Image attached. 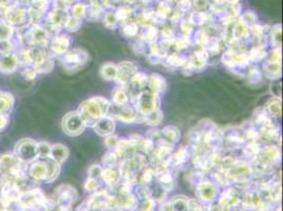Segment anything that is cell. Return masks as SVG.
I'll return each mask as SVG.
<instances>
[{
  "label": "cell",
  "mask_w": 283,
  "mask_h": 211,
  "mask_svg": "<svg viewBox=\"0 0 283 211\" xmlns=\"http://www.w3.org/2000/svg\"><path fill=\"white\" fill-rule=\"evenodd\" d=\"M111 102L102 96H95L79 106L78 113L83 118L86 127L93 128L98 120L108 115Z\"/></svg>",
  "instance_id": "6da1fadb"
},
{
  "label": "cell",
  "mask_w": 283,
  "mask_h": 211,
  "mask_svg": "<svg viewBox=\"0 0 283 211\" xmlns=\"http://www.w3.org/2000/svg\"><path fill=\"white\" fill-rule=\"evenodd\" d=\"M108 115L114 120H119L125 124L144 123V116L136 111L134 106H132L131 104L117 106L111 103Z\"/></svg>",
  "instance_id": "7a4b0ae2"
},
{
  "label": "cell",
  "mask_w": 283,
  "mask_h": 211,
  "mask_svg": "<svg viewBox=\"0 0 283 211\" xmlns=\"http://www.w3.org/2000/svg\"><path fill=\"white\" fill-rule=\"evenodd\" d=\"M132 106H134L136 111L144 116L152 111L160 109L161 96L152 93L148 89H146L139 95Z\"/></svg>",
  "instance_id": "3957f363"
},
{
  "label": "cell",
  "mask_w": 283,
  "mask_h": 211,
  "mask_svg": "<svg viewBox=\"0 0 283 211\" xmlns=\"http://www.w3.org/2000/svg\"><path fill=\"white\" fill-rule=\"evenodd\" d=\"M222 132H223V145H222L223 150L226 151L239 150L243 147L244 144L246 143L241 127H228L222 130Z\"/></svg>",
  "instance_id": "277c9868"
},
{
  "label": "cell",
  "mask_w": 283,
  "mask_h": 211,
  "mask_svg": "<svg viewBox=\"0 0 283 211\" xmlns=\"http://www.w3.org/2000/svg\"><path fill=\"white\" fill-rule=\"evenodd\" d=\"M62 128L68 135L77 136L84 132L86 125L77 111L70 112L63 117Z\"/></svg>",
  "instance_id": "5b68a950"
},
{
  "label": "cell",
  "mask_w": 283,
  "mask_h": 211,
  "mask_svg": "<svg viewBox=\"0 0 283 211\" xmlns=\"http://www.w3.org/2000/svg\"><path fill=\"white\" fill-rule=\"evenodd\" d=\"M117 66V73L114 82L117 86L126 88L128 84L130 83L132 76L136 72H139L137 66L134 62L131 61H122L119 62Z\"/></svg>",
  "instance_id": "8992f818"
},
{
  "label": "cell",
  "mask_w": 283,
  "mask_h": 211,
  "mask_svg": "<svg viewBox=\"0 0 283 211\" xmlns=\"http://www.w3.org/2000/svg\"><path fill=\"white\" fill-rule=\"evenodd\" d=\"M89 60V54L83 49H75L68 52L63 57V62L69 67V70H77L84 67Z\"/></svg>",
  "instance_id": "52a82bcc"
},
{
  "label": "cell",
  "mask_w": 283,
  "mask_h": 211,
  "mask_svg": "<svg viewBox=\"0 0 283 211\" xmlns=\"http://www.w3.org/2000/svg\"><path fill=\"white\" fill-rule=\"evenodd\" d=\"M197 194L200 200L204 202H213L216 200L218 193H219V187L213 181L204 177L197 186Z\"/></svg>",
  "instance_id": "ba28073f"
},
{
  "label": "cell",
  "mask_w": 283,
  "mask_h": 211,
  "mask_svg": "<svg viewBox=\"0 0 283 211\" xmlns=\"http://www.w3.org/2000/svg\"><path fill=\"white\" fill-rule=\"evenodd\" d=\"M115 120L109 115L104 116L98 120V123L95 124L93 127L94 131L96 134H99L100 136L106 137L110 134H113L115 131Z\"/></svg>",
  "instance_id": "9c48e42d"
},
{
  "label": "cell",
  "mask_w": 283,
  "mask_h": 211,
  "mask_svg": "<svg viewBox=\"0 0 283 211\" xmlns=\"http://www.w3.org/2000/svg\"><path fill=\"white\" fill-rule=\"evenodd\" d=\"M263 147V143L261 142H247L244 144L243 147L241 148L242 151V157L246 161L250 163V161H253L257 157L259 152L261 151Z\"/></svg>",
  "instance_id": "30bf717a"
},
{
  "label": "cell",
  "mask_w": 283,
  "mask_h": 211,
  "mask_svg": "<svg viewBox=\"0 0 283 211\" xmlns=\"http://www.w3.org/2000/svg\"><path fill=\"white\" fill-rule=\"evenodd\" d=\"M147 89L152 93L162 95L167 89V84L165 78L160 74H151L148 76V83H147Z\"/></svg>",
  "instance_id": "8fae6325"
},
{
  "label": "cell",
  "mask_w": 283,
  "mask_h": 211,
  "mask_svg": "<svg viewBox=\"0 0 283 211\" xmlns=\"http://www.w3.org/2000/svg\"><path fill=\"white\" fill-rule=\"evenodd\" d=\"M262 73L264 78H268L272 82L275 80H280L282 76L281 72V63H273L268 60L262 61Z\"/></svg>",
  "instance_id": "7c38bea8"
},
{
  "label": "cell",
  "mask_w": 283,
  "mask_h": 211,
  "mask_svg": "<svg viewBox=\"0 0 283 211\" xmlns=\"http://www.w3.org/2000/svg\"><path fill=\"white\" fill-rule=\"evenodd\" d=\"M101 180L108 185L109 187L113 188L122 180L120 172L117 167L115 168H103V172L101 175Z\"/></svg>",
  "instance_id": "4fadbf2b"
},
{
  "label": "cell",
  "mask_w": 283,
  "mask_h": 211,
  "mask_svg": "<svg viewBox=\"0 0 283 211\" xmlns=\"http://www.w3.org/2000/svg\"><path fill=\"white\" fill-rule=\"evenodd\" d=\"M4 15L6 20L10 23H18L25 20L27 16H29V13L22 10L18 5H10L6 6Z\"/></svg>",
  "instance_id": "5bb4252c"
},
{
  "label": "cell",
  "mask_w": 283,
  "mask_h": 211,
  "mask_svg": "<svg viewBox=\"0 0 283 211\" xmlns=\"http://www.w3.org/2000/svg\"><path fill=\"white\" fill-rule=\"evenodd\" d=\"M187 19L189 20V22L192 24L193 27L195 26L206 27L209 23H212L214 21L213 16L203 11H196V12L190 13Z\"/></svg>",
  "instance_id": "9a60e30c"
},
{
  "label": "cell",
  "mask_w": 283,
  "mask_h": 211,
  "mask_svg": "<svg viewBox=\"0 0 283 211\" xmlns=\"http://www.w3.org/2000/svg\"><path fill=\"white\" fill-rule=\"evenodd\" d=\"M225 47L226 46L220 36H209L208 42L204 47V49L209 54V56L212 55L216 56V55H220L224 51Z\"/></svg>",
  "instance_id": "2e32d148"
},
{
  "label": "cell",
  "mask_w": 283,
  "mask_h": 211,
  "mask_svg": "<svg viewBox=\"0 0 283 211\" xmlns=\"http://www.w3.org/2000/svg\"><path fill=\"white\" fill-rule=\"evenodd\" d=\"M186 62H187V55H184L179 52H173L167 55L163 63L170 69H177L183 68Z\"/></svg>",
  "instance_id": "e0dca14e"
},
{
  "label": "cell",
  "mask_w": 283,
  "mask_h": 211,
  "mask_svg": "<svg viewBox=\"0 0 283 211\" xmlns=\"http://www.w3.org/2000/svg\"><path fill=\"white\" fill-rule=\"evenodd\" d=\"M162 139L166 143L175 146L181 139V132L175 126H166L161 130Z\"/></svg>",
  "instance_id": "ac0fdd59"
},
{
  "label": "cell",
  "mask_w": 283,
  "mask_h": 211,
  "mask_svg": "<svg viewBox=\"0 0 283 211\" xmlns=\"http://www.w3.org/2000/svg\"><path fill=\"white\" fill-rule=\"evenodd\" d=\"M247 56L250 63H258L263 61L268 56V47L252 46L248 48Z\"/></svg>",
  "instance_id": "d6986e66"
},
{
  "label": "cell",
  "mask_w": 283,
  "mask_h": 211,
  "mask_svg": "<svg viewBox=\"0 0 283 211\" xmlns=\"http://www.w3.org/2000/svg\"><path fill=\"white\" fill-rule=\"evenodd\" d=\"M159 29L153 26V24H150V26L144 27V30L139 33L136 38L141 39L142 42H144L145 44L150 45L152 43H157L159 40Z\"/></svg>",
  "instance_id": "ffe728a7"
},
{
  "label": "cell",
  "mask_w": 283,
  "mask_h": 211,
  "mask_svg": "<svg viewBox=\"0 0 283 211\" xmlns=\"http://www.w3.org/2000/svg\"><path fill=\"white\" fill-rule=\"evenodd\" d=\"M245 77L247 79L248 85L255 86V87L261 85L262 82H263V79H264L263 73H262L261 69L257 66V64H256V66H255V64H254V66H250L247 69Z\"/></svg>",
  "instance_id": "44dd1931"
},
{
  "label": "cell",
  "mask_w": 283,
  "mask_h": 211,
  "mask_svg": "<svg viewBox=\"0 0 283 211\" xmlns=\"http://www.w3.org/2000/svg\"><path fill=\"white\" fill-rule=\"evenodd\" d=\"M265 111L268 112V114L274 118H277L281 116V99L279 97H271V99L266 103V105L263 107Z\"/></svg>",
  "instance_id": "7402d4cb"
},
{
  "label": "cell",
  "mask_w": 283,
  "mask_h": 211,
  "mask_svg": "<svg viewBox=\"0 0 283 211\" xmlns=\"http://www.w3.org/2000/svg\"><path fill=\"white\" fill-rule=\"evenodd\" d=\"M111 97L112 99L110 102L114 105L123 106V105L130 104V102H129V95L127 93L126 88L116 86L114 89H113Z\"/></svg>",
  "instance_id": "603a6c76"
},
{
  "label": "cell",
  "mask_w": 283,
  "mask_h": 211,
  "mask_svg": "<svg viewBox=\"0 0 283 211\" xmlns=\"http://www.w3.org/2000/svg\"><path fill=\"white\" fill-rule=\"evenodd\" d=\"M101 76L105 79L111 82V80H115L116 73H117V66L112 62H106L101 67Z\"/></svg>",
  "instance_id": "cb8c5ba5"
},
{
  "label": "cell",
  "mask_w": 283,
  "mask_h": 211,
  "mask_svg": "<svg viewBox=\"0 0 283 211\" xmlns=\"http://www.w3.org/2000/svg\"><path fill=\"white\" fill-rule=\"evenodd\" d=\"M120 26H122V29L120 30H122L123 35L127 38H136L140 33V26L137 24L136 21L130 20L120 24Z\"/></svg>",
  "instance_id": "d4e9b609"
},
{
  "label": "cell",
  "mask_w": 283,
  "mask_h": 211,
  "mask_svg": "<svg viewBox=\"0 0 283 211\" xmlns=\"http://www.w3.org/2000/svg\"><path fill=\"white\" fill-rule=\"evenodd\" d=\"M119 158L116 156V153L113 150H108L104 154L102 158V166L103 168H115L118 166Z\"/></svg>",
  "instance_id": "484cf974"
},
{
  "label": "cell",
  "mask_w": 283,
  "mask_h": 211,
  "mask_svg": "<svg viewBox=\"0 0 283 211\" xmlns=\"http://www.w3.org/2000/svg\"><path fill=\"white\" fill-rule=\"evenodd\" d=\"M208 38H209V35L206 33L203 29L195 31L191 35L192 46H196L197 48L204 49V47L206 46V44L208 42Z\"/></svg>",
  "instance_id": "4316f807"
},
{
  "label": "cell",
  "mask_w": 283,
  "mask_h": 211,
  "mask_svg": "<svg viewBox=\"0 0 283 211\" xmlns=\"http://www.w3.org/2000/svg\"><path fill=\"white\" fill-rule=\"evenodd\" d=\"M162 120H163V112L161 109L155 110L144 115V123L150 127H157L162 123Z\"/></svg>",
  "instance_id": "83f0119b"
},
{
  "label": "cell",
  "mask_w": 283,
  "mask_h": 211,
  "mask_svg": "<svg viewBox=\"0 0 283 211\" xmlns=\"http://www.w3.org/2000/svg\"><path fill=\"white\" fill-rule=\"evenodd\" d=\"M191 46H192L191 37L181 35V36H175L172 49L174 50V52H182L187 50V49H189Z\"/></svg>",
  "instance_id": "f1b7e54d"
},
{
  "label": "cell",
  "mask_w": 283,
  "mask_h": 211,
  "mask_svg": "<svg viewBox=\"0 0 283 211\" xmlns=\"http://www.w3.org/2000/svg\"><path fill=\"white\" fill-rule=\"evenodd\" d=\"M281 24H275L271 28V32L269 35V44L272 48H281Z\"/></svg>",
  "instance_id": "f546056e"
},
{
  "label": "cell",
  "mask_w": 283,
  "mask_h": 211,
  "mask_svg": "<svg viewBox=\"0 0 283 211\" xmlns=\"http://www.w3.org/2000/svg\"><path fill=\"white\" fill-rule=\"evenodd\" d=\"M114 14H115V17L119 21V23L123 24L125 22L131 20L132 16L134 15V11L129 6H122V7H118Z\"/></svg>",
  "instance_id": "4dcf8cb0"
},
{
  "label": "cell",
  "mask_w": 283,
  "mask_h": 211,
  "mask_svg": "<svg viewBox=\"0 0 283 211\" xmlns=\"http://www.w3.org/2000/svg\"><path fill=\"white\" fill-rule=\"evenodd\" d=\"M70 45V39L66 35H61L59 37H56L53 42V49L56 53L62 54L67 51V49Z\"/></svg>",
  "instance_id": "1f68e13d"
},
{
  "label": "cell",
  "mask_w": 283,
  "mask_h": 211,
  "mask_svg": "<svg viewBox=\"0 0 283 211\" xmlns=\"http://www.w3.org/2000/svg\"><path fill=\"white\" fill-rule=\"evenodd\" d=\"M51 153L56 163H62L68 158V149L62 145H55L51 149Z\"/></svg>",
  "instance_id": "d6a6232c"
},
{
  "label": "cell",
  "mask_w": 283,
  "mask_h": 211,
  "mask_svg": "<svg viewBox=\"0 0 283 211\" xmlns=\"http://www.w3.org/2000/svg\"><path fill=\"white\" fill-rule=\"evenodd\" d=\"M103 23L105 24V27L110 29V30H115L119 27V21L115 17L114 13H106L103 15Z\"/></svg>",
  "instance_id": "836d02e7"
},
{
  "label": "cell",
  "mask_w": 283,
  "mask_h": 211,
  "mask_svg": "<svg viewBox=\"0 0 283 211\" xmlns=\"http://www.w3.org/2000/svg\"><path fill=\"white\" fill-rule=\"evenodd\" d=\"M132 51L139 56H146L148 53V45L142 42L141 39L136 38L134 42L131 44Z\"/></svg>",
  "instance_id": "e575fe53"
},
{
  "label": "cell",
  "mask_w": 283,
  "mask_h": 211,
  "mask_svg": "<svg viewBox=\"0 0 283 211\" xmlns=\"http://www.w3.org/2000/svg\"><path fill=\"white\" fill-rule=\"evenodd\" d=\"M239 18L241 19V21L243 22L246 27L250 28V27H253L254 24L258 23V17H257V15L252 12V11H246L245 13H243L242 15L239 16Z\"/></svg>",
  "instance_id": "d590c367"
},
{
  "label": "cell",
  "mask_w": 283,
  "mask_h": 211,
  "mask_svg": "<svg viewBox=\"0 0 283 211\" xmlns=\"http://www.w3.org/2000/svg\"><path fill=\"white\" fill-rule=\"evenodd\" d=\"M264 60H268L273 63H281V48H272L270 51H268V56H266Z\"/></svg>",
  "instance_id": "8d00e7d4"
},
{
  "label": "cell",
  "mask_w": 283,
  "mask_h": 211,
  "mask_svg": "<svg viewBox=\"0 0 283 211\" xmlns=\"http://www.w3.org/2000/svg\"><path fill=\"white\" fill-rule=\"evenodd\" d=\"M179 27L181 29V32H182V35H185V36H189L191 37L192 33L195 32V30H193V27L192 24L189 22L188 19H182L181 22L179 23Z\"/></svg>",
  "instance_id": "74e56055"
},
{
  "label": "cell",
  "mask_w": 283,
  "mask_h": 211,
  "mask_svg": "<svg viewBox=\"0 0 283 211\" xmlns=\"http://www.w3.org/2000/svg\"><path fill=\"white\" fill-rule=\"evenodd\" d=\"M87 6L84 3H76L72 6V16L78 19H82L86 16Z\"/></svg>",
  "instance_id": "f35d334b"
},
{
  "label": "cell",
  "mask_w": 283,
  "mask_h": 211,
  "mask_svg": "<svg viewBox=\"0 0 283 211\" xmlns=\"http://www.w3.org/2000/svg\"><path fill=\"white\" fill-rule=\"evenodd\" d=\"M80 26H82V19L73 17V16H69L66 24H64V27L68 29V31H71V32L77 31L80 28Z\"/></svg>",
  "instance_id": "ab89813d"
},
{
  "label": "cell",
  "mask_w": 283,
  "mask_h": 211,
  "mask_svg": "<svg viewBox=\"0 0 283 211\" xmlns=\"http://www.w3.org/2000/svg\"><path fill=\"white\" fill-rule=\"evenodd\" d=\"M146 139H148V140H150L152 143H155V145H157V144H159L162 140V133H161V130H159V129H156L155 127H153L152 129H150V130H148V132L146 133Z\"/></svg>",
  "instance_id": "60d3db41"
},
{
  "label": "cell",
  "mask_w": 283,
  "mask_h": 211,
  "mask_svg": "<svg viewBox=\"0 0 283 211\" xmlns=\"http://www.w3.org/2000/svg\"><path fill=\"white\" fill-rule=\"evenodd\" d=\"M101 187V184L99 182L98 178H92V177H89L86 184H85V188L88 191H98Z\"/></svg>",
  "instance_id": "b9f144b4"
},
{
  "label": "cell",
  "mask_w": 283,
  "mask_h": 211,
  "mask_svg": "<svg viewBox=\"0 0 283 211\" xmlns=\"http://www.w3.org/2000/svg\"><path fill=\"white\" fill-rule=\"evenodd\" d=\"M89 172V177H92V178H101L102 172H103V166L99 165V164H94L92 165L90 168L88 170Z\"/></svg>",
  "instance_id": "7bdbcfd3"
},
{
  "label": "cell",
  "mask_w": 283,
  "mask_h": 211,
  "mask_svg": "<svg viewBox=\"0 0 283 211\" xmlns=\"http://www.w3.org/2000/svg\"><path fill=\"white\" fill-rule=\"evenodd\" d=\"M118 140H119L118 136L115 135L114 133L110 134V135L105 137V146H106V147H107L109 150H113V149H114L115 146H116Z\"/></svg>",
  "instance_id": "ee69618b"
},
{
  "label": "cell",
  "mask_w": 283,
  "mask_h": 211,
  "mask_svg": "<svg viewBox=\"0 0 283 211\" xmlns=\"http://www.w3.org/2000/svg\"><path fill=\"white\" fill-rule=\"evenodd\" d=\"M155 205H156V201L152 198L143 200L142 206L140 207V211H155Z\"/></svg>",
  "instance_id": "f6af8a7d"
},
{
  "label": "cell",
  "mask_w": 283,
  "mask_h": 211,
  "mask_svg": "<svg viewBox=\"0 0 283 211\" xmlns=\"http://www.w3.org/2000/svg\"><path fill=\"white\" fill-rule=\"evenodd\" d=\"M272 88H275L274 90H272V94L273 96L275 97H279V99H281V84H280V80H275V82L272 84L271 86Z\"/></svg>",
  "instance_id": "bcb514c9"
},
{
  "label": "cell",
  "mask_w": 283,
  "mask_h": 211,
  "mask_svg": "<svg viewBox=\"0 0 283 211\" xmlns=\"http://www.w3.org/2000/svg\"><path fill=\"white\" fill-rule=\"evenodd\" d=\"M160 211H173L170 202L164 203V204H162L161 207H160Z\"/></svg>",
  "instance_id": "7dc6e473"
},
{
  "label": "cell",
  "mask_w": 283,
  "mask_h": 211,
  "mask_svg": "<svg viewBox=\"0 0 283 211\" xmlns=\"http://www.w3.org/2000/svg\"><path fill=\"white\" fill-rule=\"evenodd\" d=\"M11 0H0V7H6L9 6Z\"/></svg>",
  "instance_id": "c3c4849f"
}]
</instances>
